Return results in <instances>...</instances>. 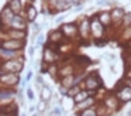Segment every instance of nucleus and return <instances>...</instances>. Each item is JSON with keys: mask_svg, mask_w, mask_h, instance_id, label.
Listing matches in <instances>:
<instances>
[{"mask_svg": "<svg viewBox=\"0 0 131 116\" xmlns=\"http://www.w3.org/2000/svg\"><path fill=\"white\" fill-rule=\"evenodd\" d=\"M23 58H12V59H3L0 62V72H12V74H20L23 69Z\"/></svg>", "mask_w": 131, "mask_h": 116, "instance_id": "obj_1", "label": "nucleus"}, {"mask_svg": "<svg viewBox=\"0 0 131 116\" xmlns=\"http://www.w3.org/2000/svg\"><path fill=\"white\" fill-rule=\"evenodd\" d=\"M20 84V75L12 72L0 74V88H7V89H14Z\"/></svg>", "mask_w": 131, "mask_h": 116, "instance_id": "obj_2", "label": "nucleus"}, {"mask_svg": "<svg viewBox=\"0 0 131 116\" xmlns=\"http://www.w3.org/2000/svg\"><path fill=\"white\" fill-rule=\"evenodd\" d=\"M83 84H85L86 91H89V92H94L96 89H99V88L102 86V79L99 78V75H97L96 72H93L85 79Z\"/></svg>", "mask_w": 131, "mask_h": 116, "instance_id": "obj_3", "label": "nucleus"}, {"mask_svg": "<svg viewBox=\"0 0 131 116\" xmlns=\"http://www.w3.org/2000/svg\"><path fill=\"white\" fill-rule=\"evenodd\" d=\"M24 45V41H18V40H12V38H4L3 41H0V48L3 50H10V51H20Z\"/></svg>", "mask_w": 131, "mask_h": 116, "instance_id": "obj_4", "label": "nucleus"}, {"mask_svg": "<svg viewBox=\"0 0 131 116\" xmlns=\"http://www.w3.org/2000/svg\"><path fill=\"white\" fill-rule=\"evenodd\" d=\"M90 31H92V34H93L94 38H100V37H103L104 27H103V24L99 21V19H97V17H94V19L92 20V23H90Z\"/></svg>", "mask_w": 131, "mask_h": 116, "instance_id": "obj_5", "label": "nucleus"}, {"mask_svg": "<svg viewBox=\"0 0 131 116\" xmlns=\"http://www.w3.org/2000/svg\"><path fill=\"white\" fill-rule=\"evenodd\" d=\"M10 27L13 28V30H21V31H26L27 28V21L26 19H23L21 16H18V14H16L14 17H13V20L10 21Z\"/></svg>", "mask_w": 131, "mask_h": 116, "instance_id": "obj_6", "label": "nucleus"}, {"mask_svg": "<svg viewBox=\"0 0 131 116\" xmlns=\"http://www.w3.org/2000/svg\"><path fill=\"white\" fill-rule=\"evenodd\" d=\"M114 96H116L120 102H130L131 101V89L127 86V85H124V86H121L118 91H117Z\"/></svg>", "mask_w": 131, "mask_h": 116, "instance_id": "obj_7", "label": "nucleus"}, {"mask_svg": "<svg viewBox=\"0 0 131 116\" xmlns=\"http://www.w3.org/2000/svg\"><path fill=\"white\" fill-rule=\"evenodd\" d=\"M14 16H16V14L10 10L9 6H6V7L2 10V13H0V24H2V25H9Z\"/></svg>", "mask_w": 131, "mask_h": 116, "instance_id": "obj_8", "label": "nucleus"}, {"mask_svg": "<svg viewBox=\"0 0 131 116\" xmlns=\"http://www.w3.org/2000/svg\"><path fill=\"white\" fill-rule=\"evenodd\" d=\"M42 58H44V64L45 65H52L55 62V59H57V52L54 50H51L49 47H45Z\"/></svg>", "mask_w": 131, "mask_h": 116, "instance_id": "obj_9", "label": "nucleus"}, {"mask_svg": "<svg viewBox=\"0 0 131 116\" xmlns=\"http://www.w3.org/2000/svg\"><path fill=\"white\" fill-rule=\"evenodd\" d=\"M61 33H62L63 35H66V37H75L78 33H79V30H78V27L75 24H65V25H62V28H61Z\"/></svg>", "mask_w": 131, "mask_h": 116, "instance_id": "obj_10", "label": "nucleus"}, {"mask_svg": "<svg viewBox=\"0 0 131 116\" xmlns=\"http://www.w3.org/2000/svg\"><path fill=\"white\" fill-rule=\"evenodd\" d=\"M7 35H9V38H12V40H18V41H24V38H26V31H21V30H13V28H10V30L7 31Z\"/></svg>", "mask_w": 131, "mask_h": 116, "instance_id": "obj_11", "label": "nucleus"}, {"mask_svg": "<svg viewBox=\"0 0 131 116\" xmlns=\"http://www.w3.org/2000/svg\"><path fill=\"white\" fill-rule=\"evenodd\" d=\"M90 96H92V92H89V91H86V89H82V91H79L72 99H73V102L78 105V103H80V102L86 101L88 98H90Z\"/></svg>", "mask_w": 131, "mask_h": 116, "instance_id": "obj_12", "label": "nucleus"}, {"mask_svg": "<svg viewBox=\"0 0 131 116\" xmlns=\"http://www.w3.org/2000/svg\"><path fill=\"white\" fill-rule=\"evenodd\" d=\"M75 84V75H69V76H63V78H61V86H63L65 89H69V88H72Z\"/></svg>", "mask_w": 131, "mask_h": 116, "instance_id": "obj_13", "label": "nucleus"}, {"mask_svg": "<svg viewBox=\"0 0 131 116\" xmlns=\"http://www.w3.org/2000/svg\"><path fill=\"white\" fill-rule=\"evenodd\" d=\"M52 98V91L48 85H42L41 86V101L44 102H48L49 99Z\"/></svg>", "mask_w": 131, "mask_h": 116, "instance_id": "obj_14", "label": "nucleus"}, {"mask_svg": "<svg viewBox=\"0 0 131 116\" xmlns=\"http://www.w3.org/2000/svg\"><path fill=\"white\" fill-rule=\"evenodd\" d=\"M93 103H94V99L90 96V98H88L86 101H83V102H80V103H78V105H76V110L82 112V110H85V109H89V108L93 106Z\"/></svg>", "mask_w": 131, "mask_h": 116, "instance_id": "obj_15", "label": "nucleus"}, {"mask_svg": "<svg viewBox=\"0 0 131 116\" xmlns=\"http://www.w3.org/2000/svg\"><path fill=\"white\" fill-rule=\"evenodd\" d=\"M10 7V10L13 11L14 14H18L21 11V8H23V4H21V0H10L9 4H7Z\"/></svg>", "mask_w": 131, "mask_h": 116, "instance_id": "obj_16", "label": "nucleus"}, {"mask_svg": "<svg viewBox=\"0 0 131 116\" xmlns=\"http://www.w3.org/2000/svg\"><path fill=\"white\" fill-rule=\"evenodd\" d=\"M63 38V34L61 33V30H57V31H52L51 34H49V42L51 44H59L61 41H62Z\"/></svg>", "mask_w": 131, "mask_h": 116, "instance_id": "obj_17", "label": "nucleus"}, {"mask_svg": "<svg viewBox=\"0 0 131 116\" xmlns=\"http://www.w3.org/2000/svg\"><path fill=\"white\" fill-rule=\"evenodd\" d=\"M104 106L110 108V109H118V99L116 96H107L104 101Z\"/></svg>", "mask_w": 131, "mask_h": 116, "instance_id": "obj_18", "label": "nucleus"}, {"mask_svg": "<svg viewBox=\"0 0 131 116\" xmlns=\"http://www.w3.org/2000/svg\"><path fill=\"white\" fill-rule=\"evenodd\" d=\"M110 17H111V20H113V21L118 23L120 20H123V17H124V11H123V8L117 7V8H114V10L111 11Z\"/></svg>", "mask_w": 131, "mask_h": 116, "instance_id": "obj_19", "label": "nucleus"}, {"mask_svg": "<svg viewBox=\"0 0 131 116\" xmlns=\"http://www.w3.org/2000/svg\"><path fill=\"white\" fill-rule=\"evenodd\" d=\"M37 17V10L34 6H27V14H26V20L27 21H34Z\"/></svg>", "mask_w": 131, "mask_h": 116, "instance_id": "obj_20", "label": "nucleus"}, {"mask_svg": "<svg viewBox=\"0 0 131 116\" xmlns=\"http://www.w3.org/2000/svg\"><path fill=\"white\" fill-rule=\"evenodd\" d=\"M54 7L57 11H63V10H66V8H69L71 6H69V3L66 2V0H58Z\"/></svg>", "mask_w": 131, "mask_h": 116, "instance_id": "obj_21", "label": "nucleus"}, {"mask_svg": "<svg viewBox=\"0 0 131 116\" xmlns=\"http://www.w3.org/2000/svg\"><path fill=\"white\" fill-rule=\"evenodd\" d=\"M18 54V51H10V50H3V48H0V55H3V57H7L9 59L12 58H16Z\"/></svg>", "mask_w": 131, "mask_h": 116, "instance_id": "obj_22", "label": "nucleus"}, {"mask_svg": "<svg viewBox=\"0 0 131 116\" xmlns=\"http://www.w3.org/2000/svg\"><path fill=\"white\" fill-rule=\"evenodd\" d=\"M97 19H99V21L102 23L103 25H108V24H110V21H111V17H110V14H108V13H102Z\"/></svg>", "mask_w": 131, "mask_h": 116, "instance_id": "obj_23", "label": "nucleus"}, {"mask_svg": "<svg viewBox=\"0 0 131 116\" xmlns=\"http://www.w3.org/2000/svg\"><path fill=\"white\" fill-rule=\"evenodd\" d=\"M78 30H79V33L82 34L83 37L88 35V33H89V21L88 20H83V23L80 24V27L78 28Z\"/></svg>", "mask_w": 131, "mask_h": 116, "instance_id": "obj_24", "label": "nucleus"}, {"mask_svg": "<svg viewBox=\"0 0 131 116\" xmlns=\"http://www.w3.org/2000/svg\"><path fill=\"white\" fill-rule=\"evenodd\" d=\"M79 91H82V86H80L79 84H78V85H73L72 88H69V89H68V93H66V96H71V98H73V96L76 95Z\"/></svg>", "mask_w": 131, "mask_h": 116, "instance_id": "obj_25", "label": "nucleus"}, {"mask_svg": "<svg viewBox=\"0 0 131 116\" xmlns=\"http://www.w3.org/2000/svg\"><path fill=\"white\" fill-rule=\"evenodd\" d=\"M79 116H97V112L94 108H89V109H85L82 112H79Z\"/></svg>", "mask_w": 131, "mask_h": 116, "instance_id": "obj_26", "label": "nucleus"}, {"mask_svg": "<svg viewBox=\"0 0 131 116\" xmlns=\"http://www.w3.org/2000/svg\"><path fill=\"white\" fill-rule=\"evenodd\" d=\"M123 21H124V25H130V24H131V13L124 14V17H123Z\"/></svg>", "mask_w": 131, "mask_h": 116, "instance_id": "obj_27", "label": "nucleus"}, {"mask_svg": "<svg viewBox=\"0 0 131 116\" xmlns=\"http://www.w3.org/2000/svg\"><path fill=\"white\" fill-rule=\"evenodd\" d=\"M27 98H28L30 101H34V91H32L31 88L27 89Z\"/></svg>", "mask_w": 131, "mask_h": 116, "instance_id": "obj_28", "label": "nucleus"}, {"mask_svg": "<svg viewBox=\"0 0 131 116\" xmlns=\"http://www.w3.org/2000/svg\"><path fill=\"white\" fill-rule=\"evenodd\" d=\"M42 42H44V35H42V34H40V35H38V40H37V44L41 45Z\"/></svg>", "mask_w": 131, "mask_h": 116, "instance_id": "obj_29", "label": "nucleus"}, {"mask_svg": "<svg viewBox=\"0 0 131 116\" xmlns=\"http://www.w3.org/2000/svg\"><path fill=\"white\" fill-rule=\"evenodd\" d=\"M38 109H40V110H44V109H45V102H44V101L40 102V105H38Z\"/></svg>", "mask_w": 131, "mask_h": 116, "instance_id": "obj_30", "label": "nucleus"}, {"mask_svg": "<svg viewBox=\"0 0 131 116\" xmlns=\"http://www.w3.org/2000/svg\"><path fill=\"white\" fill-rule=\"evenodd\" d=\"M0 116H17V115H13V113H7V112L0 110Z\"/></svg>", "mask_w": 131, "mask_h": 116, "instance_id": "obj_31", "label": "nucleus"}, {"mask_svg": "<svg viewBox=\"0 0 131 116\" xmlns=\"http://www.w3.org/2000/svg\"><path fill=\"white\" fill-rule=\"evenodd\" d=\"M31 78H32V71H30V72L27 74V76H26V81L28 82V81H30V79H31Z\"/></svg>", "mask_w": 131, "mask_h": 116, "instance_id": "obj_32", "label": "nucleus"}, {"mask_svg": "<svg viewBox=\"0 0 131 116\" xmlns=\"http://www.w3.org/2000/svg\"><path fill=\"white\" fill-rule=\"evenodd\" d=\"M47 3H48V6H55V3L58 2V0H45Z\"/></svg>", "mask_w": 131, "mask_h": 116, "instance_id": "obj_33", "label": "nucleus"}, {"mask_svg": "<svg viewBox=\"0 0 131 116\" xmlns=\"http://www.w3.org/2000/svg\"><path fill=\"white\" fill-rule=\"evenodd\" d=\"M34 52H35V48L31 47V48H30V55H34Z\"/></svg>", "mask_w": 131, "mask_h": 116, "instance_id": "obj_34", "label": "nucleus"}, {"mask_svg": "<svg viewBox=\"0 0 131 116\" xmlns=\"http://www.w3.org/2000/svg\"><path fill=\"white\" fill-rule=\"evenodd\" d=\"M26 84H27V81H26V78H24V79H21V86H26Z\"/></svg>", "mask_w": 131, "mask_h": 116, "instance_id": "obj_35", "label": "nucleus"}, {"mask_svg": "<svg viewBox=\"0 0 131 116\" xmlns=\"http://www.w3.org/2000/svg\"><path fill=\"white\" fill-rule=\"evenodd\" d=\"M62 20H63V17H62V16H59V17H58V19H57V23H61V21H62Z\"/></svg>", "mask_w": 131, "mask_h": 116, "instance_id": "obj_36", "label": "nucleus"}, {"mask_svg": "<svg viewBox=\"0 0 131 116\" xmlns=\"http://www.w3.org/2000/svg\"><path fill=\"white\" fill-rule=\"evenodd\" d=\"M127 86H128V88H130V89H131V78H130V79H128V81H127Z\"/></svg>", "mask_w": 131, "mask_h": 116, "instance_id": "obj_37", "label": "nucleus"}, {"mask_svg": "<svg viewBox=\"0 0 131 116\" xmlns=\"http://www.w3.org/2000/svg\"><path fill=\"white\" fill-rule=\"evenodd\" d=\"M30 112H31V113L35 112V106H31V108H30Z\"/></svg>", "mask_w": 131, "mask_h": 116, "instance_id": "obj_38", "label": "nucleus"}, {"mask_svg": "<svg viewBox=\"0 0 131 116\" xmlns=\"http://www.w3.org/2000/svg\"><path fill=\"white\" fill-rule=\"evenodd\" d=\"M127 75H128V76H130V78H131V71H128V72H127Z\"/></svg>", "mask_w": 131, "mask_h": 116, "instance_id": "obj_39", "label": "nucleus"}, {"mask_svg": "<svg viewBox=\"0 0 131 116\" xmlns=\"http://www.w3.org/2000/svg\"><path fill=\"white\" fill-rule=\"evenodd\" d=\"M127 115H128V116H131V109L128 110V113H127Z\"/></svg>", "mask_w": 131, "mask_h": 116, "instance_id": "obj_40", "label": "nucleus"}, {"mask_svg": "<svg viewBox=\"0 0 131 116\" xmlns=\"http://www.w3.org/2000/svg\"><path fill=\"white\" fill-rule=\"evenodd\" d=\"M32 116H38V115H37V113H32Z\"/></svg>", "mask_w": 131, "mask_h": 116, "instance_id": "obj_41", "label": "nucleus"}, {"mask_svg": "<svg viewBox=\"0 0 131 116\" xmlns=\"http://www.w3.org/2000/svg\"><path fill=\"white\" fill-rule=\"evenodd\" d=\"M21 116H27V115H26V113H21Z\"/></svg>", "mask_w": 131, "mask_h": 116, "instance_id": "obj_42", "label": "nucleus"}, {"mask_svg": "<svg viewBox=\"0 0 131 116\" xmlns=\"http://www.w3.org/2000/svg\"><path fill=\"white\" fill-rule=\"evenodd\" d=\"M130 64H131V57H130Z\"/></svg>", "mask_w": 131, "mask_h": 116, "instance_id": "obj_43", "label": "nucleus"}]
</instances>
